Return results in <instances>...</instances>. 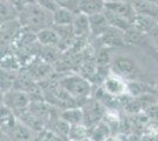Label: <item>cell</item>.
I'll return each mask as SVG.
<instances>
[{
    "instance_id": "obj_20",
    "label": "cell",
    "mask_w": 158,
    "mask_h": 141,
    "mask_svg": "<svg viewBox=\"0 0 158 141\" xmlns=\"http://www.w3.org/2000/svg\"><path fill=\"white\" fill-rule=\"evenodd\" d=\"M89 133H90V129L86 127L85 125L70 126L69 134H67V140L69 141L86 140V139H89Z\"/></svg>"
},
{
    "instance_id": "obj_11",
    "label": "cell",
    "mask_w": 158,
    "mask_h": 141,
    "mask_svg": "<svg viewBox=\"0 0 158 141\" xmlns=\"http://www.w3.org/2000/svg\"><path fill=\"white\" fill-rule=\"evenodd\" d=\"M8 134L12 136L13 141H34L35 136H33V129L25 125L23 121H18L11 128Z\"/></svg>"
},
{
    "instance_id": "obj_25",
    "label": "cell",
    "mask_w": 158,
    "mask_h": 141,
    "mask_svg": "<svg viewBox=\"0 0 158 141\" xmlns=\"http://www.w3.org/2000/svg\"><path fill=\"white\" fill-rule=\"evenodd\" d=\"M149 37H150V39H151L152 44H153V46L158 51V26L152 31L151 33L149 34Z\"/></svg>"
},
{
    "instance_id": "obj_4",
    "label": "cell",
    "mask_w": 158,
    "mask_h": 141,
    "mask_svg": "<svg viewBox=\"0 0 158 141\" xmlns=\"http://www.w3.org/2000/svg\"><path fill=\"white\" fill-rule=\"evenodd\" d=\"M30 104H31L30 95L24 91L12 89L7 93H4L2 96V105L10 108L14 114L23 113L24 111H26Z\"/></svg>"
},
{
    "instance_id": "obj_13",
    "label": "cell",
    "mask_w": 158,
    "mask_h": 141,
    "mask_svg": "<svg viewBox=\"0 0 158 141\" xmlns=\"http://www.w3.org/2000/svg\"><path fill=\"white\" fill-rule=\"evenodd\" d=\"M35 35H37V41L44 47H58L61 42L59 35L53 29V27L43 29Z\"/></svg>"
},
{
    "instance_id": "obj_31",
    "label": "cell",
    "mask_w": 158,
    "mask_h": 141,
    "mask_svg": "<svg viewBox=\"0 0 158 141\" xmlns=\"http://www.w3.org/2000/svg\"><path fill=\"white\" fill-rule=\"evenodd\" d=\"M156 101H157V104H158V92H157V94H156Z\"/></svg>"
},
{
    "instance_id": "obj_17",
    "label": "cell",
    "mask_w": 158,
    "mask_h": 141,
    "mask_svg": "<svg viewBox=\"0 0 158 141\" xmlns=\"http://www.w3.org/2000/svg\"><path fill=\"white\" fill-rule=\"evenodd\" d=\"M111 128L106 121H100L98 125L90 129L89 139L91 141H105L109 136H111Z\"/></svg>"
},
{
    "instance_id": "obj_33",
    "label": "cell",
    "mask_w": 158,
    "mask_h": 141,
    "mask_svg": "<svg viewBox=\"0 0 158 141\" xmlns=\"http://www.w3.org/2000/svg\"><path fill=\"white\" fill-rule=\"evenodd\" d=\"M157 5H158V0H157Z\"/></svg>"
},
{
    "instance_id": "obj_6",
    "label": "cell",
    "mask_w": 158,
    "mask_h": 141,
    "mask_svg": "<svg viewBox=\"0 0 158 141\" xmlns=\"http://www.w3.org/2000/svg\"><path fill=\"white\" fill-rule=\"evenodd\" d=\"M103 91L111 98H120L127 94V81L110 72L103 80Z\"/></svg>"
},
{
    "instance_id": "obj_32",
    "label": "cell",
    "mask_w": 158,
    "mask_h": 141,
    "mask_svg": "<svg viewBox=\"0 0 158 141\" xmlns=\"http://www.w3.org/2000/svg\"><path fill=\"white\" fill-rule=\"evenodd\" d=\"M83 141H91L90 139H86V140H83Z\"/></svg>"
},
{
    "instance_id": "obj_22",
    "label": "cell",
    "mask_w": 158,
    "mask_h": 141,
    "mask_svg": "<svg viewBox=\"0 0 158 141\" xmlns=\"http://www.w3.org/2000/svg\"><path fill=\"white\" fill-rule=\"evenodd\" d=\"M58 7L67 8L70 11H72L74 13L78 14V0H54Z\"/></svg>"
},
{
    "instance_id": "obj_29",
    "label": "cell",
    "mask_w": 158,
    "mask_h": 141,
    "mask_svg": "<svg viewBox=\"0 0 158 141\" xmlns=\"http://www.w3.org/2000/svg\"><path fill=\"white\" fill-rule=\"evenodd\" d=\"M153 87H155V89L158 92V76L155 79V84H153Z\"/></svg>"
},
{
    "instance_id": "obj_24",
    "label": "cell",
    "mask_w": 158,
    "mask_h": 141,
    "mask_svg": "<svg viewBox=\"0 0 158 141\" xmlns=\"http://www.w3.org/2000/svg\"><path fill=\"white\" fill-rule=\"evenodd\" d=\"M7 1H8L10 4H12V5L17 8L18 12H20V11L28 4V0H7Z\"/></svg>"
},
{
    "instance_id": "obj_30",
    "label": "cell",
    "mask_w": 158,
    "mask_h": 141,
    "mask_svg": "<svg viewBox=\"0 0 158 141\" xmlns=\"http://www.w3.org/2000/svg\"><path fill=\"white\" fill-rule=\"evenodd\" d=\"M144 1H150V2H155V4H157V0H144Z\"/></svg>"
},
{
    "instance_id": "obj_16",
    "label": "cell",
    "mask_w": 158,
    "mask_h": 141,
    "mask_svg": "<svg viewBox=\"0 0 158 141\" xmlns=\"http://www.w3.org/2000/svg\"><path fill=\"white\" fill-rule=\"evenodd\" d=\"M73 33L78 38H85L91 33V26H90V20L89 15L83 13H78L74 22H73Z\"/></svg>"
},
{
    "instance_id": "obj_27",
    "label": "cell",
    "mask_w": 158,
    "mask_h": 141,
    "mask_svg": "<svg viewBox=\"0 0 158 141\" xmlns=\"http://www.w3.org/2000/svg\"><path fill=\"white\" fill-rule=\"evenodd\" d=\"M105 141H123V140H122V138H120V136H118V135L112 134L111 136H109Z\"/></svg>"
},
{
    "instance_id": "obj_28",
    "label": "cell",
    "mask_w": 158,
    "mask_h": 141,
    "mask_svg": "<svg viewBox=\"0 0 158 141\" xmlns=\"http://www.w3.org/2000/svg\"><path fill=\"white\" fill-rule=\"evenodd\" d=\"M117 1H131V0H104V2H117Z\"/></svg>"
},
{
    "instance_id": "obj_2",
    "label": "cell",
    "mask_w": 158,
    "mask_h": 141,
    "mask_svg": "<svg viewBox=\"0 0 158 141\" xmlns=\"http://www.w3.org/2000/svg\"><path fill=\"white\" fill-rule=\"evenodd\" d=\"M59 86L74 100L85 102L92 93V85L80 74H70L59 80Z\"/></svg>"
},
{
    "instance_id": "obj_8",
    "label": "cell",
    "mask_w": 158,
    "mask_h": 141,
    "mask_svg": "<svg viewBox=\"0 0 158 141\" xmlns=\"http://www.w3.org/2000/svg\"><path fill=\"white\" fill-rule=\"evenodd\" d=\"M131 25L135 29L138 31L139 33L144 34V35H149L158 26V21L153 17L136 14V17L131 21Z\"/></svg>"
},
{
    "instance_id": "obj_1",
    "label": "cell",
    "mask_w": 158,
    "mask_h": 141,
    "mask_svg": "<svg viewBox=\"0 0 158 141\" xmlns=\"http://www.w3.org/2000/svg\"><path fill=\"white\" fill-rule=\"evenodd\" d=\"M18 20L24 29L37 34L53 26V12L41 7L37 2H31L19 12Z\"/></svg>"
},
{
    "instance_id": "obj_5",
    "label": "cell",
    "mask_w": 158,
    "mask_h": 141,
    "mask_svg": "<svg viewBox=\"0 0 158 141\" xmlns=\"http://www.w3.org/2000/svg\"><path fill=\"white\" fill-rule=\"evenodd\" d=\"M84 112V125L89 129L98 125L100 121L104 120L105 116V107L99 102L97 99H87L83 105Z\"/></svg>"
},
{
    "instance_id": "obj_15",
    "label": "cell",
    "mask_w": 158,
    "mask_h": 141,
    "mask_svg": "<svg viewBox=\"0 0 158 141\" xmlns=\"http://www.w3.org/2000/svg\"><path fill=\"white\" fill-rule=\"evenodd\" d=\"M131 4L136 14L149 15V17H153V18L158 19L157 4L150 2V1H144V0H131Z\"/></svg>"
},
{
    "instance_id": "obj_26",
    "label": "cell",
    "mask_w": 158,
    "mask_h": 141,
    "mask_svg": "<svg viewBox=\"0 0 158 141\" xmlns=\"http://www.w3.org/2000/svg\"><path fill=\"white\" fill-rule=\"evenodd\" d=\"M1 141H13L12 136L6 133V132H1Z\"/></svg>"
},
{
    "instance_id": "obj_14",
    "label": "cell",
    "mask_w": 158,
    "mask_h": 141,
    "mask_svg": "<svg viewBox=\"0 0 158 141\" xmlns=\"http://www.w3.org/2000/svg\"><path fill=\"white\" fill-rule=\"evenodd\" d=\"M76 17H77V13H74L67 8L58 7L53 12V25H56V26H72Z\"/></svg>"
},
{
    "instance_id": "obj_23",
    "label": "cell",
    "mask_w": 158,
    "mask_h": 141,
    "mask_svg": "<svg viewBox=\"0 0 158 141\" xmlns=\"http://www.w3.org/2000/svg\"><path fill=\"white\" fill-rule=\"evenodd\" d=\"M37 4H39L41 7L46 8L51 12H54L58 8V5L56 4L54 0H37Z\"/></svg>"
},
{
    "instance_id": "obj_12",
    "label": "cell",
    "mask_w": 158,
    "mask_h": 141,
    "mask_svg": "<svg viewBox=\"0 0 158 141\" xmlns=\"http://www.w3.org/2000/svg\"><path fill=\"white\" fill-rule=\"evenodd\" d=\"M105 10V2L104 0H78V12L86 14V15H93V14L103 13Z\"/></svg>"
},
{
    "instance_id": "obj_3",
    "label": "cell",
    "mask_w": 158,
    "mask_h": 141,
    "mask_svg": "<svg viewBox=\"0 0 158 141\" xmlns=\"http://www.w3.org/2000/svg\"><path fill=\"white\" fill-rule=\"evenodd\" d=\"M111 73L126 81L138 80L140 69L137 62L129 57H117L111 61Z\"/></svg>"
},
{
    "instance_id": "obj_7",
    "label": "cell",
    "mask_w": 158,
    "mask_h": 141,
    "mask_svg": "<svg viewBox=\"0 0 158 141\" xmlns=\"http://www.w3.org/2000/svg\"><path fill=\"white\" fill-rule=\"evenodd\" d=\"M105 10L114 13L117 15H120L127 20L132 21L136 17V12L132 7L131 1H117V2H106Z\"/></svg>"
},
{
    "instance_id": "obj_19",
    "label": "cell",
    "mask_w": 158,
    "mask_h": 141,
    "mask_svg": "<svg viewBox=\"0 0 158 141\" xmlns=\"http://www.w3.org/2000/svg\"><path fill=\"white\" fill-rule=\"evenodd\" d=\"M19 12L7 0H1V24L10 22L18 19Z\"/></svg>"
},
{
    "instance_id": "obj_9",
    "label": "cell",
    "mask_w": 158,
    "mask_h": 141,
    "mask_svg": "<svg viewBox=\"0 0 158 141\" xmlns=\"http://www.w3.org/2000/svg\"><path fill=\"white\" fill-rule=\"evenodd\" d=\"M89 20H90V26H91V33L96 38H100L102 35H104L111 28L104 12L90 15Z\"/></svg>"
},
{
    "instance_id": "obj_18",
    "label": "cell",
    "mask_w": 158,
    "mask_h": 141,
    "mask_svg": "<svg viewBox=\"0 0 158 141\" xmlns=\"http://www.w3.org/2000/svg\"><path fill=\"white\" fill-rule=\"evenodd\" d=\"M104 14H105L106 19H107V21H109V24H110V26L112 28H116L120 32L125 33L127 29H130L132 27L131 21L123 18V17H120V15L111 13V12H109L106 10H104Z\"/></svg>"
},
{
    "instance_id": "obj_10",
    "label": "cell",
    "mask_w": 158,
    "mask_h": 141,
    "mask_svg": "<svg viewBox=\"0 0 158 141\" xmlns=\"http://www.w3.org/2000/svg\"><path fill=\"white\" fill-rule=\"evenodd\" d=\"M59 116L69 126L84 125V112H83V108L78 106L64 108L59 113Z\"/></svg>"
},
{
    "instance_id": "obj_21",
    "label": "cell",
    "mask_w": 158,
    "mask_h": 141,
    "mask_svg": "<svg viewBox=\"0 0 158 141\" xmlns=\"http://www.w3.org/2000/svg\"><path fill=\"white\" fill-rule=\"evenodd\" d=\"M148 85L143 84L142 81L135 80V81H127V94H130L135 98L144 96L149 94L150 89H148Z\"/></svg>"
}]
</instances>
